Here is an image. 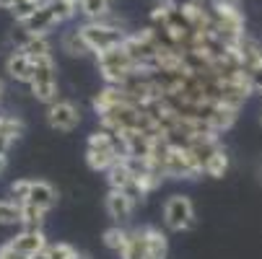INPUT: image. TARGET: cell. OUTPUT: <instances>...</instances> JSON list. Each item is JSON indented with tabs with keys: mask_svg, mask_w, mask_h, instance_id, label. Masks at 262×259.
Returning <instances> with one entry per match:
<instances>
[{
	"mask_svg": "<svg viewBox=\"0 0 262 259\" xmlns=\"http://www.w3.org/2000/svg\"><path fill=\"white\" fill-rule=\"evenodd\" d=\"M45 207H36L31 202H24V218H21V226L24 228H42L45 226Z\"/></svg>",
	"mask_w": 262,
	"mask_h": 259,
	"instance_id": "ac0fdd59",
	"label": "cell"
},
{
	"mask_svg": "<svg viewBox=\"0 0 262 259\" xmlns=\"http://www.w3.org/2000/svg\"><path fill=\"white\" fill-rule=\"evenodd\" d=\"M226 169H229V156H226V151H223V148H218V151L210 156L208 166H205V174L213 176V179H221L223 174H226Z\"/></svg>",
	"mask_w": 262,
	"mask_h": 259,
	"instance_id": "d6986e66",
	"label": "cell"
},
{
	"mask_svg": "<svg viewBox=\"0 0 262 259\" xmlns=\"http://www.w3.org/2000/svg\"><path fill=\"white\" fill-rule=\"evenodd\" d=\"M60 21H57V16L52 13V8H50V3H45V6H39L29 18H24L18 26H24L26 31H31V34H47L52 26H57Z\"/></svg>",
	"mask_w": 262,
	"mask_h": 259,
	"instance_id": "9c48e42d",
	"label": "cell"
},
{
	"mask_svg": "<svg viewBox=\"0 0 262 259\" xmlns=\"http://www.w3.org/2000/svg\"><path fill=\"white\" fill-rule=\"evenodd\" d=\"M62 50L70 55V57H83V55H89L91 52V47H89V42L83 39V34H81V29H73V31H68L65 36H62Z\"/></svg>",
	"mask_w": 262,
	"mask_h": 259,
	"instance_id": "4fadbf2b",
	"label": "cell"
},
{
	"mask_svg": "<svg viewBox=\"0 0 262 259\" xmlns=\"http://www.w3.org/2000/svg\"><path fill=\"white\" fill-rule=\"evenodd\" d=\"M127 241H130V233H127L125 228H120V226L104 231V246H106V249H112V251H117V254H122V251H125Z\"/></svg>",
	"mask_w": 262,
	"mask_h": 259,
	"instance_id": "e0dca14e",
	"label": "cell"
},
{
	"mask_svg": "<svg viewBox=\"0 0 262 259\" xmlns=\"http://www.w3.org/2000/svg\"><path fill=\"white\" fill-rule=\"evenodd\" d=\"M145 239H148V259H166L169 244H166V236L159 228L145 226Z\"/></svg>",
	"mask_w": 262,
	"mask_h": 259,
	"instance_id": "5bb4252c",
	"label": "cell"
},
{
	"mask_svg": "<svg viewBox=\"0 0 262 259\" xmlns=\"http://www.w3.org/2000/svg\"><path fill=\"white\" fill-rule=\"evenodd\" d=\"M31 91H34L36 99L45 101V104H55L57 101V65H55L52 55L34 57Z\"/></svg>",
	"mask_w": 262,
	"mask_h": 259,
	"instance_id": "3957f363",
	"label": "cell"
},
{
	"mask_svg": "<svg viewBox=\"0 0 262 259\" xmlns=\"http://www.w3.org/2000/svg\"><path fill=\"white\" fill-rule=\"evenodd\" d=\"M70 259H91V256H89V254H81V251H76V254H73Z\"/></svg>",
	"mask_w": 262,
	"mask_h": 259,
	"instance_id": "83f0119b",
	"label": "cell"
},
{
	"mask_svg": "<svg viewBox=\"0 0 262 259\" xmlns=\"http://www.w3.org/2000/svg\"><path fill=\"white\" fill-rule=\"evenodd\" d=\"M81 34H83V39L89 42L91 52H104L109 47H117V44H125L127 39V34L120 29V26H112L106 23L104 18L101 21H89L81 26Z\"/></svg>",
	"mask_w": 262,
	"mask_h": 259,
	"instance_id": "277c9868",
	"label": "cell"
},
{
	"mask_svg": "<svg viewBox=\"0 0 262 259\" xmlns=\"http://www.w3.org/2000/svg\"><path fill=\"white\" fill-rule=\"evenodd\" d=\"M96 62H99V70H101V76L109 86H122L138 70V62H135V57L130 55V50L125 44L96 52Z\"/></svg>",
	"mask_w": 262,
	"mask_h": 259,
	"instance_id": "6da1fadb",
	"label": "cell"
},
{
	"mask_svg": "<svg viewBox=\"0 0 262 259\" xmlns=\"http://www.w3.org/2000/svg\"><path fill=\"white\" fill-rule=\"evenodd\" d=\"M6 70H8V76L18 83H31L34 78V57L26 55L24 50H13L6 60Z\"/></svg>",
	"mask_w": 262,
	"mask_h": 259,
	"instance_id": "ba28073f",
	"label": "cell"
},
{
	"mask_svg": "<svg viewBox=\"0 0 262 259\" xmlns=\"http://www.w3.org/2000/svg\"><path fill=\"white\" fill-rule=\"evenodd\" d=\"M24 122L18 120V117H11V114H0V132L3 135H8L11 140H18L21 135H24Z\"/></svg>",
	"mask_w": 262,
	"mask_h": 259,
	"instance_id": "ffe728a7",
	"label": "cell"
},
{
	"mask_svg": "<svg viewBox=\"0 0 262 259\" xmlns=\"http://www.w3.org/2000/svg\"><path fill=\"white\" fill-rule=\"evenodd\" d=\"M195 3H203V0H195Z\"/></svg>",
	"mask_w": 262,
	"mask_h": 259,
	"instance_id": "1f68e13d",
	"label": "cell"
},
{
	"mask_svg": "<svg viewBox=\"0 0 262 259\" xmlns=\"http://www.w3.org/2000/svg\"><path fill=\"white\" fill-rule=\"evenodd\" d=\"M259 125H262V114H259Z\"/></svg>",
	"mask_w": 262,
	"mask_h": 259,
	"instance_id": "4dcf8cb0",
	"label": "cell"
},
{
	"mask_svg": "<svg viewBox=\"0 0 262 259\" xmlns=\"http://www.w3.org/2000/svg\"><path fill=\"white\" fill-rule=\"evenodd\" d=\"M47 122H50V127L57 130V132H70V130L78 127L81 112H78V106L73 104V101H55V104H50Z\"/></svg>",
	"mask_w": 262,
	"mask_h": 259,
	"instance_id": "8992f818",
	"label": "cell"
},
{
	"mask_svg": "<svg viewBox=\"0 0 262 259\" xmlns=\"http://www.w3.org/2000/svg\"><path fill=\"white\" fill-rule=\"evenodd\" d=\"M29 190H31V179H18V181L11 184V195H13L21 205L29 200Z\"/></svg>",
	"mask_w": 262,
	"mask_h": 259,
	"instance_id": "44dd1931",
	"label": "cell"
},
{
	"mask_svg": "<svg viewBox=\"0 0 262 259\" xmlns=\"http://www.w3.org/2000/svg\"><path fill=\"white\" fill-rule=\"evenodd\" d=\"M50 256L52 259H70L73 254H76V249H73L70 244H55V246H47Z\"/></svg>",
	"mask_w": 262,
	"mask_h": 259,
	"instance_id": "7402d4cb",
	"label": "cell"
},
{
	"mask_svg": "<svg viewBox=\"0 0 262 259\" xmlns=\"http://www.w3.org/2000/svg\"><path fill=\"white\" fill-rule=\"evenodd\" d=\"M247 78H249V86H252V91L262 93V65L247 67Z\"/></svg>",
	"mask_w": 262,
	"mask_h": 259,
	"instance_id": "603a6c76",
	"label": "cell"
},
{
	"mask_svg": "<svg viewBox=\"0 0 262 259\" xmlns=\"http://www.w3.org/2000/svg\"><path fill=\"white\" fill-rule=\"evenodd\" d=\"M11 244H13L18 251H24L26 256H31V254H36V251L47 249V236L42 233V228H24L18 236L11 239Z\"/></svg>",
	"mask_w": 262,
	"mask_h": 259,
	"instance_id": "30bf717a",
	"label": "cell"
},
{
	"mask_svg": "<svg viewBox=\"0 0 262 259\" xmlns=\"http://www.w3.org/2000/svg\"><path fill=\"white\" fill-rule=\"evenodd\" d=\"M122 259H148V239H145V228H138L130 233V241L125 246V251L120 254Z\"/></svg>",
	"mask_w": 262,
	"mask_h": 259,
	"instance_id": "7c38bea8",
	"label": "cell"
},
{
	"mask_svg": "<svg viewBox=\"0 0 262 259\" xmlns=\"http://www.w3.org/2000/svg\"><path fill=\"white\" fill-rule=\"evenodd\" d=\"M11 143H13V140H11L8 135H3V132H0V156H6V153H8Z\"/></svg>",
	"mask_w": 262,
	"mask_h": 259,
	"instance_id": "d4e9b609",
	"label": "cell"
},
{
	"mask_svg": "<svg viewBox=\"0 0 262 259\" xmlns=\"http://www.w3.org/2000/svg\"><path fill=\"white\" fill-rule=\"evenodd\" d=\"M78 11L89 21H101L112 11V0H78Z\"/></svg>",
	"mask_w": 262,
	"mask_h": 259,
	"instance_id": "9a60e30c",
	"label": "cell"
},
{
	"mask_svg": "<svg viewBox=\"0 0 262 259\" xmlns=\"http://www.w3.org/2000/svg\"><path fill=\"white\" fill-rule=\"evenodd\" d=\"M29 259H52V256H50V251H47V249H42V251H36V254H31Z\"/></svg>",
	"mask_w": 262,
	"mask_h": 259,
	"instance_id": "4316f807",
	"label": "cell"
},
{
	"mask_svg": "<svg viewBox=\"0 0 262 259\" xmlns=\"http://www.w3.org/2000/svg\"><path fill=\"white\" fill-rule=\"evenodd\" d=\"M164 223L171 231H190L195 226V207L190 197H184V195L169 197L164 205Z\"/></svg>",
	"mask_w": 262,
	"mask_h": 259,
	"instance_id": "5b68a950",
	"label": "cell"
},
{
	"mask_svg": "<svg viewBox=\"0 0 262 259\" xmlns=\"http://www.w3.org/2000/svg\"><path fill=\"white\" fill-rule=\"evenodd\" d=\"M24 218V205L18 200H0V226H16Z\"/></svg>",
	"mask_w": 262,
	"mask_h": 259,
	"instance_id": "2e32d148",
	"label": "cell"
},
{
	"mask_svg": "<svg viewBox=\"0 0 262 259\" xmlns=\"http://www.w3.org/2000/svg\"><path fill=\"white\" fill-rule=\"evenodd\" d=\"M133 210H135V197L125 190H112L106 195V213L109 218H115L117 223H127L133 218Z\"/></svg>",
	"mask_w": 262,
	"mask_h": 259,
	"instance_id": "52a82bcc",
	"label": "cell"
},
{
	"mask_svg": "<svg viewBox=\"0 0 262 259\" xmlns=\"http://www.w3.org/2000/svg\"><path fill=\"white\" fill-rule=\"evenodd\" d=\"M0 259H29L24 251H18L11 241L8 244H3V246H0Z\"/></svg>",
	"mask_w": 262,
	"mask_h": 259,
	"instance_id": "cb8c5ba5",
	"label": "cell"
},
{
	"mask_svg": "<svg viewBox=\"0 0 262 259\" xmlns=\"http://www.w3.org/2000/svg\"><path fill=\"white\" fill-rule=\"evenodd\" d=\"M31 205L36 207H45V210H52L57 205V190L47 181H31V190H29V200Z\"/></svg>",
	"mask_w": 262,
	"mask_h": 259,
	"instance_id": "8fae6325",
	"label": "cell"
},
{
	"mask_svg": "<svg viewBox=\"0 0 262 259\" xmlns=\"http://www.w3.org/2000/svg\"><path fill=\"white\" fill-rule=\"evenodd\" d=\"M210 13H213V21H215V31L221 34L223 42L236 44L247 34L244 31L247 21H244L242 8H239V0H213Z\"/></svg>",
	"mask_w": 262,
	"mask_h": 259,
	"instance_id": "7a4b0ae2",
	"label": "cell"
},
{
	"mask_svg": "<svg viewBox=\"0 0 262 259\" xmlns=\"http://www.w3.org/2000/svg\"><path fill=\"white\" fill-rule=\"evenodd\" d=\"M6 171V156H0V174Z\"/></svg>",
	"mask_w": 262,
	"mask_h": 259,
	"instance_id": "f1b7e54d",
	"label": "cell"
},
{
	"mask_svg": "<svg viewBox=\"0 0 262 259\" xmlns=\"http://www.w3.org/2000/svg\"><path fill=\"white\" fill-rule=\"evenodd\" d=\"M16 3H18V0H0V8H3V11H13Z\"/></svg>",
	"mask_w": 262,
	"mask_h": 259,
	"instance_id": "484cf974",
	"label": "cell"
},
{
	"mask_svg": "<svg viewBox=\"0 0 262 259\" xmlns=\"http://www.w3.org/2000/svg\"><path fill=\"white\" fill-rule=\"evenodd\" d=\"M0 96H3V81H0Z\"/></svg>",
	"mask_w": 262,
	"mask_h": 259,
	"instance_id": "f546056e",
	"label": "cell"
}]
</instances>
